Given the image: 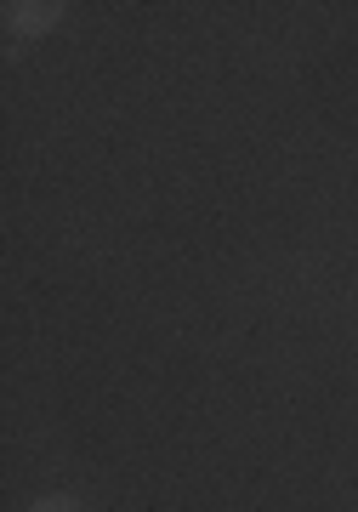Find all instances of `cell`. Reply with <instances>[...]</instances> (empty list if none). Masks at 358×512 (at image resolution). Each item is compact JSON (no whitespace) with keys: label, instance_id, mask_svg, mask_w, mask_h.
I'll return each mask as SVG.
<instances>
[{"label":"cell","instance_id":"6da1fadb","mask_svg":"<svg viewBox=\"0 0 358 512\" xmlns=\"http://www.w3.org/2000/svg\"><path fill=\"white\" fill-rule=\"evenodd\" d=\"M6 12V29L18 40H35V35H52L57 23H63V0H12V6H0Z\"/></svg>","mask_w":358,"mask_h":512},{"label":"cell","instance_id":"7a4b0ae2","mask_svg":"<svg viewBox=\"0 0 358 512\" xmlns=\"http://www.w3.org/2000/svg\"><path fill=\"white\" fill-rule=\"evenodd\" d=\"M29 512H86V507H80V495H40Z\"/></svg>","mask_w":358,"mask_h":512}]
</instances>
